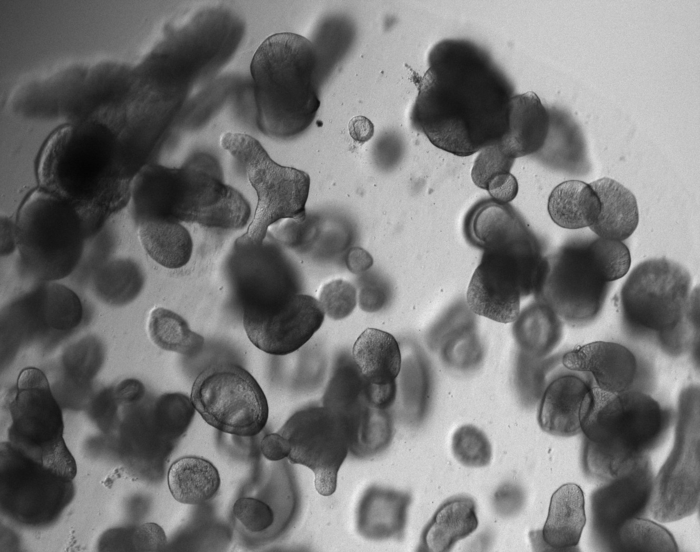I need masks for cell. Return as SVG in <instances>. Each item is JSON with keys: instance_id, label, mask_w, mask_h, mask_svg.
<instances>
[{"instance_id": "ffe728a7", "label": "cell", "mask_w": 700, "mask_h": 552, "mask_svg": "<svg viewBox=\"0 0 700 552\" xmlns=\"http://www.w3.org/2000/svg\"><path fill=\"white\" fill-rule=\"evenodd\" d=\"M600 202L599 214L589 227L598 237L624 241L639 223V209L634 194L608 177L590 183Z\"/></svg>"}, {"instance_id": "7402d4cb", "label": "cell", "mask_w": 700, "mask_h": 552, "mask_svg": "<svg viewBox=\"0 0 700 552\" xmlns=\"http://www.w3.org/2000/svg\"><path fill=\"white\" fill-rule=\"evenodd\" d=\"M478 527L476 505L467 496L446 500L434 513L422 532L419 551L446 552Z\"/></svg>"}, {"instance_id": "d6986e66", "label": "cell", "mask_w": 700, "mask_h": 552, "mask_svg": "<svg viewBox=\"0 0 700 552\" xmlns=\"http://www.w3.org/2000/svg\"><path fill=\"white\" fill-rule=\"evenodd\" d=\"M591 390L583 378L567 374L546 387L538 410L540 428L553 436L572 437L581 433V410Z\"/></svg>"}, {"instance_id": "1f68e13d", "label": "cell", "mask_w": 700, "mask_h": 552, "mask_svg": "<svg viewBox=\"0 0 700 552\" xmlns=\"http://www.w3.org/2000/svg\"><path fill=\"white\" fill-rule=\"evenodd\" d=\"M318 301L324 313L331 319L349 316L356 306V289L343 279L332 280L322 286Z\"/></svg>"}, {"instance_id": "836d02e7", "label": "cell", "mask_w": 700, "mask_h": 552, "mask_svg": "<svg viewBox=\"0 0 700 552\" xmlns=\"http://www.w3.org/2000/svg\"><path fill=\"white\" fill-rule=\"evenodd\" d=\"M49 317L53 326H73L79 323L81 304L79 298L61 285H52L48 291Z\"/></svg>"}, {"instance_id": "e0dca14e", "label": "cell", "mask_w": 700, "mask_h": 552, "mask_svg": "<svg viewBox=\"0 0 700 552\" xmlns=\"http://www.w3.org/2000/svg\"><path fill=\"white\" fill-rule=\"evenodd\" d=\"M586 524L583 490L575 483L560 486L552 495L541 531L530 534L537 551H573Z\"/></svg>"}, {"instance_id": "ab89813d", "label": "cell", "mask_w": 700, "mask_h": 552, "mask_svg": "<svg viewBox=\"0 0 700 552\" xmlns=\"http://www.w3.org/2000/svg\"><path fill=\"white\" fill-rule=\"evenodd\" d=\"M360 307L368 312H374L383 306L385 293L376 283H365L359 294Z\"/></svg>"}, {"instance_id": "d4e9b609", "label": "cell", "mask_w": 700, "mask_h": 552, "mask_svg": "<svg viewBox=\"0 0 700 552\" xmlns=\"http://www.w3.org/2000/svg\"><path fill=\"white\" fill-rule=\"evenodd\" d=\"M547 209L556 225L565 229H581L595 222L600 202L590 184L568 180L551 191Z\"/></svg>"}, {"instance_id": "4fadbf2b", "label": "cell", "mask_w": 700, "mask_h": 552, "mask_svg": "<svg viewBox=\"0 0 700 552\" xmlns=\"http://www.w3.org/2000/svg\"><path fill=\"white\" fill-rule=\"evenodd\" d=\"M324 316L317 299L290 293L270 301L246 303L243 325L258 349L283 356L301 348L321 327Z\"/></svg>"}, {"instance_id": "b9f144b4", "label": "cell", "mask_w": 700, "mask_h": 552, "mask_svg": "<svg viewBox=\"0 0 700 552\" xmlns=\"http://www.w3.org/2000/svg\"><path fill=\"white\" fill-rule=\"evenodd\" d=\"M373 264L372 256L363 248L353 247L346 256V266L353 273H362Z\"/></svg>"}, {"instance_id": "6da1fadb", "label": "cell", "mask_w": 700, "mask_h": 552, "mask_svg": "<svg viewBox=\"0 0 700 552\" xmlns=\"http://www.w3.org/2000/svg\"><path fill=\"white\" fill-rule=\"evenodd\" d=\"M670 418L667 410L641 391L612 393L591 385L580 416L585 471L604 482L615 478L660 441Z\"/></svg>"}, {"instance_id": "9c48e42d", "label": "cell", "mask_w": 700, "mask_h": 552, "mask_svg": "<svg viewBox=\"0 0 700 552\" xmlns=\"http://www.w3.org/2000/svg\"><path fill=\"white\" fill-rule=\"evenodd\" d=\"M690 284L688 271L673 260L655 258L641 262L621 289L624 319L635 329L668 339L686 315Z\"/></svg>"}, {"instance_id": "ac0fdd59", "label": "cell", "mask_w": 700, "mask_h": 552, "mask_svg": "<svg viewBox=\"0 0 700 552\" xmlns=\"http://www.w3.org/2000/svg\"><path fill=\"white\" fill-rule=\"evenodd\" d=\"M549 131V115L534 92L509 99L506 128L498 140L502 152L515 159L542 148Z\"/></svg>"}, {"instance_id": "7c38bea8", "label": "cell", "mask_w": 700, "mask_h": 552, "mask_svg": "<svg viewBox=\"0 0 700 552\" xmlns=\"http://www.w3.org/2000/svg\"><path fill=\"white\" fill-rule=\"evenodd\" d=\"M607 285L585 244H571L544 258L536 292L557 316L570 324H586L601 310Z\"/></svg>"}, {"instance_id": "9a60e30c", "label": "cell", "mask_w": 700, "mask_h": 552, "mask_svg": "<svg viewBox=\"0 0 700 552\" xmlns=\"http://www.w3.org/2000/svg\"><path fill=\"white\" fill-rule=\"evenodd\" d=\"M352 356L369 403L379 409L388 408L395 399V380L401 370V352L394 336L368 328L355 341Z\"/></svg>"}, {"instance_id": "f546056e", "label": "cell", "mask_w": 700, "mask_h": 552, "mask_svg": "<svg viewBox=\"0 0 700 552\" xmlns=\"http://www.w3.org/2000/svg\"><path fill=\"white\" fill-rule=\"evenodd\" d=\"M527 324L519 326L516 330L518 342L527 352L543 356L559 342L561 336L559 318L546 306L543 305L542 315Z\"/></svg>"}, {"instance_id": "3957f363", "label": "cell", "mask_w": 700, "mask_h": 552, "mask_svg": "<svg viewBox=\"0 0 700 552\" xmlns=\"http://www.w3.org/2000/svg\"><path fill=\"white\" fill-rule=\"evenodd\" d=\"M463 52L454 41L434 49L412 114L414 125L435 146L457 156L484 148L475 129L479 86Z\"/></svg>"}, {"instance_id": "d590c367", "label": "cell", "mask_w": 700, "mask_h": 552, "mask_svg": "<svg viewBox=\"0 0 700 552\" xmlns=\"http://www.w3.org/2000/svg\"><path fill=\"white\" fill-rule=\"evenodd\" d=\"M523 502L524 494L522 489L512 483L502 484L493 496L494 508L503 517L515 515L522 508Z\"/></svg>"}, {"instance_id": "277c9868", "label": "cell", "mask_w": 700, "mask_h": 552, "mask_svg": "<svg viewBox=\"0 0 700 552\" xmlns=\"http://www.w3.org/2000/svg\"><path fill=\"white\" fill-rule=\"evenodd\" d=\"M132 193L140 221L164 219L239 229L250 215L247 201L237 190L198 167L149 166L136 177Z\"/></svg>"}, {"instance_id": "52a82bcc", "label": "cell", "mask_w": 700, "mask_h": 552, "mask_svg": "<svg viewBox=\"0 0 700 552\" xmlns=\"http://www.w3.org/2000/svg\"><path fill=\"white\" fill-rule=\"evenodd\" d=\"M221 145L243 164L258 197L254 217L237 244L259 245L269 226L278 220L305 219L310 187L306 172L277 164L259 141L244 133H226Z\"/></svg>"}, {"instance_id": "f35d334b", "label": "cell", "mask_w": 700, "mask_h": 552, "mask_svg": "<svg viewBox=\"0 0 700 552\" xmlns=\"http://www.w3.org/2000/svg\"><path fill=\"white\" fill-rule=\"evenodd\" d=\"M260 449L266 459L279 461L288 457L290 444L283 435L277 432L266 435L261 440Z\"/></svg>"}, {"instance_id": "603a6c76", "label": "cell", "mask_w": 700, "mask_h": 552, "mask_svg": "<svg viewBox=\"0 0 700 552\" xmlns=\"http://www.w3.org/2000/svg\"><path fill=\"white\" fill-rule=\"evenodd\" d=\"M138 236L147 254L165 268H181L191 258L192 238L180 222L164 219L142 220Z\"/></svg>"}, {"instance_id": "ba28073f", "label": "cell", "mask_w": 700, "mask_h": 552, "mask_svg": "<svg viewBox=\"0 0 700 552\" xmlns=\"http://www.w3.org/2000/svg\"><path fill=\"white\" fill-rule=\"evenodd\" d=\"M699 498L700 401L691 386L680 394L674 445L653 480L649 510L659 522H674L695 513Z\"/></svg>"}, {"instance_id": "8d00e7d4", "label": "cell", "mask_w": 700, "mask_h": 552, "mask_svg": "<svg viewBox=\"0 0 700 552\" xmlns=\"http://www.w3.org/2000/svg\"><path fill=\"white\" fill-rule=\"evenodd\" d=\"M518 189V181L510 172L496 175L486 188L491 198L500 204L511 202L517 196Z\"/></svg>"}, {"instance_id": "d6a6232c", "label": "cell", "mask_w": 700, "mask_h": 552, "mask_svg": "<svg viewBox=\"0 0 700 552\" xmlns=\"http://www.w3.org/2000/svg\"><path fill=\"white\" fill-rule=\"evenodd\" d=\"M514 160L502 152L498 143L482 148L471 170L474 184L486 190L487 184L492 178L510 172Z\"/></svg>"}, {"instance_id": "f1b7e54d", "label": "cell", "mask_w": 700, "mask_h": 552, "mask_svg": "<svg viewBox=\"0 0 700 552\" xmlns=\"http://www.w3.org/2000/svg\"><path fill=\"white\" fill-rule=\"evenodd\" d=\"M585 246L589 258L607 283L628 273L631 255L623 241L598 237Z\"/></svg>"}, {"instance_id": "4dcf8cb0", "label": "cell", "mask_w": 700, "mask_h": 552, "mask_svg": "<svg viewBox=\"0 0 700 552\" xmlns=\"http://www.w3.org/2000/svg\"><path fill=\"white\" fill-rule=\"evenodd\" d=\"M451 446L457 461L466 467H484L491 461V444L487 436L473 425L458 428Z\"/></svg>"}, {"instance_id": "30bf717a", "label": "cell", "mask_w": 700, "mask_h": 552, "mask_svg": "<svg viewBox=\"0 0 700 552\" xmlns=\"http://www.w3.org/2000/svg\"><path fill=\"white\" fill-rule=\"evenodd\" d=\"M190 400L207 424L224 433L254 436L268 420L262 388L235 364H215L203 370L192 385Z\"/></svg>"}, {"instance_id": "8fae6325", "label": "cell", "mask_w": 700, "mask_h": 552, "mask_svg": "<svg viewBox=\"0 0 700 552\" xmlns=\"http://www.w3.org/2000/svg\"><path fill=\"white\" fill-rule=\"evenodd\" d=\"M278 433L289 441V462L312 470L316 491L332 495L338 471L353 445V430L346 416L326 405L311 406L295 412Z\"/></svg>"}, {"instance_id": "e575fe53", "label": "cell", "mask_w": 700, "mask_h": 552, "mask_svg": "<svg viewBox=\"0 0 700 552\" xmlns=\"http://www.w3.org/2000/svg\"><path fill=\"white\" fill-rule=\"evenodd\" d=\"M234 516L251 532H261L274 521L272 509L263 501L242 497L233 506Z\"/></svg>"}, {"instance_id": "cb8c5ba5", "label": "cell", "mask_w": 700, "mask_h": 552, "mask_svg": "<svg viewBox=\"0 0 700 552\" xmlns=\"http://www.w3.org/2000/svg\"><path fill=\"white\" fill-rule=\"evenodd\" d=\"M167 483L172 497L183 504L198 505L212 499L220 487L217 468L207 459L185 456L170 466Z\"/></svg>"}, {"instance_id": "7a4b0ae2", "label": "cell", "mask_w": 700, "mask_h": 552, "mask_svg": "<svg viewBox=\"0 0 700 552\" xmlns=\"http://www.w3.org/2000/svg\"><path fill=\"white\" fill-rule=\"evenodd\" d=\"M316 53L312 43L294 33L265 39L250 65L259 129L275 138L303 132L320 105L313 74Z\"/></svg>"}, {"instance_id": "2e32d148", "label": "cell", "mask_w": 700, "mask_h": 552, "mask_svg": "<svg viewBox=\"0 0 700 552\" xmlns=\"http://www.w3.org/2000/svg\"><path fill=\"white\" fill-rule=\"evenodd\" d=\"M562 364L569 370L590 373L595 386L607 392L630 390L637 375L635 355L625 346L594 341L564 354Z\"/></svg>"}, {"instance_id": "5b68a950", "label": "cell", "mask_w": 700, "mask_h": 552, "mask_svg": "<svg viewBox=\"0 0 700 552\" xmlns=\"http://www.w3.org/2000/svg\"><path fill=\"white\" fill-rule=\"evenodd\" d=\"M9 441L16 454L56 478L71 482L77 473L75 459L63 438L62 411L45 374L23 369L9 402Z\"/></svg>"}, {"instance_id": "60d3db41", "label": "cell", "mask_w": 700, "mask_h": 552, "mask_svg": "<svg viewBox=\"0 0 700 552\" xmlns=\"http://www.w3.org/2000/svg\"><path fill=\"white\" fill-rule=\"evenodd\" d=\"M348 131L354 141L365 143L372 138L374 125L367 117L359 115L349 121Z\"/></svg>"}, {"instance_id": "8992f818", "label": "cell", "mask_w": 700, "mask_h": 552, "mask_svg": "<svg viewBox=\"0 0 700 552\" xmlns=\"http://www.w3.org/2000/svg\"><path fill=\"white\" fill-rule=\"evenodd\" d=\"M544 258L531 234L484 249L468 285V308L500 323L515 322L523 296L536 292Z\"/></svg>"}, {"instance_id": "83f0119b", "label": "cell", "mask_w": 700, "mask_h": 552, "mask_svg": "<svg viewBox=\"0 0 700 552\" xmlns=\"http://www.w3.org/2000/svg\"><path fill=\"white\" fill-rule=\"evenodd\" d=\"M611 551L622 552H677L673 535L663 526L634 517L625 521L608 545Z\"/></svg>"}, {"instance_id": "44dd1931", "label": "cell", "mask_w": 700, "mask_h": 552, "mask_svg": "<svg viewBox=\"0 0 700 552\" xmlns=\"http://www.w3.org/2000/svg\"><path fill=\"white\" fill-rule=\"evenodd\" d=\"M411 497L408 493L379 487L370 488L358 511V528L369 539L400 538Z\"/></svg>"}, {"instance_id": "4316f807", "label": "cell", "mask_w": 700, "mask_h": 552, "mask_svg": "<svg viewBox=\"0 0 700 552\" xmlns=\"http://www.w3.org/2000/svg\"><path fill=\"white\" fill-rule=\"evenodd\" d=\"M148 332L159 348L185 356L196 355L204 344V338L192 331L180 315L163 307L151 311Z\"/></svg>"}, {"instance_id": "5bb4252c", "label": "cell", "mask_w": 700, "mask_h": 552, "mask_svg": "<svg viewBox=\"0 0 700 552\" xmlns=\"http://www.w3.org/2000/svg\"><path fill=\"white\" fill-rule=\"evenodd\" d=\"M654 476L647 455L593 491L590 499L592 530L604 548L628 519L649 508Z\"/></svg>"}, {"instance_id": "484cf974", "label": "cell", "mask_w": 700, "mask_h": 552, "mask_svg": "<svg viewBox=\"0 0 700 552\" xmlns=\"http://www.w3.org/2000/svg\"><path fill=\"white\" fill-rule=\"evenodd\" d=\"M469 230L475 243L483 249L530 234L507 204L495 201L483 203L473 212Z\"/></svg>"}, {"instance_id": "74e56055", "label": "cell", "mask_w": 700, "mask_h": 552, "mask_svg": "<svg viewBox=\"0 0 700 552\" xmlns=\"http://www.w3.org/2000/svg\"><path fill=\"white\" fill-rule=\"evenodd\" d=\"M135 543L138 550L157 551L165 547L167 543L163 529L155 523H146L137 528Z\"/></svg>"}]
</instances>
